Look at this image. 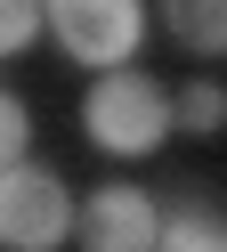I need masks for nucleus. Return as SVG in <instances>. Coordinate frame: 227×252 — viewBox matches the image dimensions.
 Instances as JSON below:
<instances>
[{
	"label": "nucleus",
	"instance_id": "7ed1b4c3",
	"mask_svg": "<svg viewBox=\"0 0 227 252\" xmlns=\"http://www.w3.org/2000/svg\"><path fill=\"white\" fill-rule=\"evenodd\" d=\"M73 236V187L49 163L0 171V252H65Z\"/></svg>",
	"mask_w": 227,
	"mask_h": 252
},
{
	"label": "nucleus",
	"instance_id": "39448f33",
	"mask_svg": "<svg viewBox=\"0 0 227 252\" xmlns=\"http://www.w3.org/2000/svg\"><path fill=\"white\" fill-rule=\"evenodd\" d=\"M162 25L187 57H219L227 49V0H162Z\"/></svg>",
	"mask_w": 227,
	"mask_h": 252
},
{
	"label": "nucleus",
	"instance_id": "20e7f679",
	"mask_svg": "<svg viewBox=\"0 0 227 252\" xmlns=\"http://www.w3.org/2000/svg\"><path fill=\"white\" fill-rule=\"evenodd\" d=\"M162 203L146 187H89V203H73V236L81 252H154Z\"/></svg>",
	"mask_w": 227,
	"mask_h": 252
},
{
	"label": "nucleus",
	"instance_id": "423d86ee",
	"mask_svg": "<svg viewBox=\"0 0 227 252\" xmlns=\"http://www.w3.org/2000/svg\"><path fill=\"white\" fill-rule=\"evenodd\" d=\"M154 252H227V228H219V212H211L203 195H187L178 212H162Z\"/></svg>",
	"mask_w": 227,
	"mask_h": 252
},
{
	"label": "nucleus",
	"instance_id": "f257e3e1",
	"mask_svg": "<svg viewBox=\"0 0 227 252\" xmlns=\"http://www.w3.org/2000/svg\"><path fill=\"white\" fill-rule=\"evenodd\" d=\"M81 138L114 163H138L170 138V90L154 82L146 65H114L81 90Z\"/></svg>",
	"mask_w": 227,
	"mask_h": 252
},
{
	"label": "nucleus",
	"instance_id": "f03ea898",
	"mask_svg": "<svg viewBox=\"0 0 227 252\" xmlns=\"http://www.w3.org/2000/svg\"><path fill=\"white\" fill-rule=\"evenodd\" d=\"M41 33L57 41L73 65L114 73L138 57L146 41V0H41Z\"/></svg>",
	"mask_w": 227,
	"mask_h": 252
},
{
	"label": "nucleus",
	"instance_id": "1a4fd4ad",
	"mask_svg": "<svg viewBox=\"0 0 227 252\" xmlns=\"http://www.w3.org/2000/svg\"><path fill=\"white\" fill-rule=\"evenodd\" d=\"M25 155H32V114H25V98H16V90H0V171L25 163Z\"/></svg>",
	"mask_w": 227,
	"mask_h": 252
},
{
	"label": "nucleus",
	"instance_id": "0eeeda50",
	"mask_svg": "<svg viewBox=\"0 0 227 252\" xmlns=\"http://www.w3.org/2000/svg\"><path fill=\"white\" fill-rule=\"evenodd\" d=\"M219 122H227V90L211 82V73H203V82H187V90H170V130H195V138H211Z\"/></svg>",
	"mask_w": 227,
	"mask_h": 252
},
{
	"label": "nucleus",
	"instance_id": "6e6552de",
	"mask_svg": "<svg viewBox=\"0 0 227 252\" xmlns=\"http://www.w3.org/2000/svg\"><path fill=\"white\" fill-rule=\"evenodd\" d=\"M32 33H41V0H0V65H8V57H25Z\"/></svg>",
	"mask_w": 227,
	"mask_h": 252
}]
</instances>
